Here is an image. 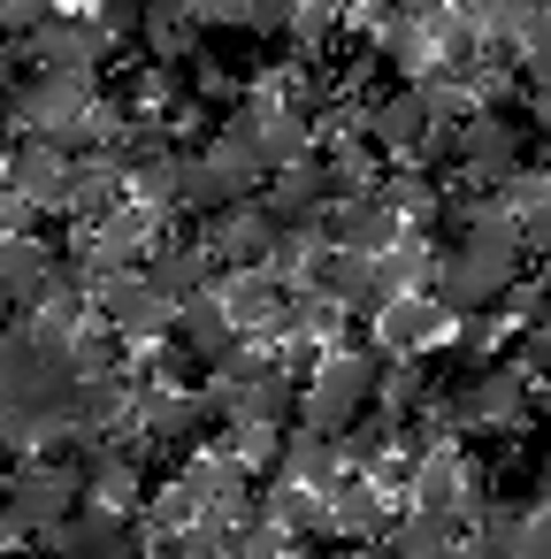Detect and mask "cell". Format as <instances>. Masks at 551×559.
<instances>
[{"label": "cell", "instance_id": "484cf974", "mask_svg": "<svg viewBox=\"0 0 551 559\" xmlns=\"http://www.w3.org/2000/svg\"><path fill=\"white\" fill-rule=\"evenodd\" d=\"M307 116L291 108V100H261V162H268V177L276 169H299L307 162Z\"/></svg>", "mask_w": 551, "mask_h": 559}, {"label": "cell", "instance_id": "d4e9b609", "mask_svg": "<svg viewBox=\"0 0 551 559\" xmlns=\"http://www.w3.org/2000/svg\"><path fill=\"white\" fill-rule=\"evenodd\" d=\"M452 544H459V521H444V513H398L391 521V536H383V551L391 559H452Z\"/></svg>", "mask_w": 551, "mask_h": 559}, {"label": "cell", "instance_id": "e0dca14e", "mask_svg": "<svg viewBox=\"0 0 551 559\" xmlns=\"http://www.w3.org/2000/svg\"><path fill=\"white\" fill-rule=\"evenodd\" d=\"M268 483H299V490H337L345 483V437H322V429H291L284 437V460Z\"/></svg>", "mask_w": 551, "mask_h": 559}, {"label": "cell", "instance_id": "9a60e30c", "mask_svg": "<svg viewBox=\"0 0 551 559\" xmlns=\"http://www.w3.org/2000/svg\"><path fill=\"white\" fill-rule=\"evenodd\" d=\"M337 185H330V162H299V169H276L268 177V215H276V230H307L314 215H330L337 200H330Z\"/></svg>", "mask_w": 551, "mask_h": 559}, {"label": "cell", "instance_id": "6da1fadb", "mask_svg": "<svg viewBox=\"0 0 551 559\" xmlns=\"http://www.w3.org/2000/svg\"><path fill=\"white\" fill-rule=\"evenodd\" d=\"M383 345H330L322 368L307 376L299 391V429H322V437H352V414L383 391Z\"/></svg>", "mask_w": 551, "mask_h": 559}, {"label": "cell", "instance_id": "44dd1931", "mask_svg": "<svg viewBox=\"0 0 551 559\" xmlns=\"http://www.w3.org/2000/svg\"><path fill=\"white\" fill-rule=\"evenodd\" d=\"M146 276L184 307V299H200V292H215V246L207 238H169L154 261H146Z\"/></svg>", "mask_w": 551, "mask_h": 559}, {"label": "cell", "instance_id": "4316f807", "mask_svg": "<svg viewBox=\"0 0 551 559\" xmlns=\"http://www.w3.org/2000/svg\"><path fill=\"white\" fill-rule=\"evenodd\" d=\"M475 551L482 559H528V513L513 506V498H490V506H475Z\"/></svg>", "mask_w": 551, "mask_h": 559}, {"label": "cell", "instance_id": "5b68a950", "mask_svg": "<svg viewBox=\"0 0 551 559\" xmlns=\"http://www.w3.org/2000/svg\"><path fill=\"white\" fill-rule=\"evenodd\" d=\"M93 299H100V322H108L116 337H169V330H177V314H184V307H177V299H169L146 269L108 276Z\"/></svg>", "mask_w": 551, "mask_h": 559}, {"label": "cell", "instance_id": "ac0fdd59", "mask_svg": "<svg viewBox=\"0 0 551 559\" xmlns=\"http://www.w3.org/2000/svg\"><path fill=\"white\" fill-rule=\"evenodd\" d=\"M330 536H352V544H383L391 536V498L375 475H345L330 490Z\"/></svg>", "mask_w": 551, "mask_h": 559}, {"label": "cell", "instance_id": "277c9868", "mask_svg": "<svg viewBox=\"0 0 551 559\" xmlns=\"http://www.w3.org/2000/svg\"><path fill=\"white\" fill-rule=\"evenodd\" d=\"M505 292H513V261L505 253H475V246H452V253H436V299H444V314H490V307H505Z\"/></svg>", "mask_w": 551, "mask_h": 559}, {"label": "cell", "instance_id": "4dcf8cb0", "mask_svg": "<svg viewBox=\"0 0 551 559\" xmlns=\"http://www.w3.org/2000/svg\"><path fill=\"white\" fill-rule=\"evenodd\" d=\"M498 314H505V322H520V330H543V322H551V284H513Z\"/></svg>", "mask_w": 551, "mask_h": 559}, {"label": "cell", "instance_id": "8992f818", "mask_svg": "<svg viewBox=\"0 0 551 559\" xmlns=\"http://www.w3.org/2000/svg\"><path fill=\"white\" fill-rule=\"evenodd\" d=\"M215 299L230 307L238 337H291V292H284L268 269H230V276H215Z\"/></svg>", "mask_w": 551, "mask_h": 559}, {"label": "cell", "instance_id": "1f68e13d", "mask_svg": "<svg viewBox=\"0 0 551 559\" xmlns=\"http://www.w3.org/2000/svg\"><path fill=\"white\" fill-rule=\"evenodd\" d=\"M245 32H261V39H299V0H245Z\"/></svg>", "mask_w": 551, "mask_h": 559}, {"label": "cell", "instance_id": "7c38bea8", "mask_svg": "<svg viewBox=\"0 0 551 559\" xmlns=\"http://www.w3.org/2000/svg\"><path fill=\"white\" fill-rule=\"evenodd\" d=\"M9 185H16L32 207H70L77 162H70V146H55V139H24V146L9 154Z\"/></svg>", "mask_w": 551, "mask_h": 559}, {"label": "cell", "instance_id": "ba28073f", "mask_svg": "<svg viewBox=\"0 0 551 559\" xmlns=\"http://www.w3.org/2000/svg\"><path fill=\"white\" fill-rule=\"evenodd\" d=\"M459 169H467V185H513L520 177V116L513 108H490V116H475L467 123V139H459Z\"/></svg>", "mask_w": 551, "mask_h": 559}, {"label": "cell", "instance_id": "d6a6232c", "mask_svg": "<svg viewBox=\"0 0 551 559\" xmlns=\"http://www.w3.org/2000/svg\"><path fill=\"white\" fill-rule=\"evenodd\" d=\"M55 24V0H0V32L9 39H39Z\"/></svg>", "mask_w": 551, "mask_h": 559}, {"label": "cell", "instance_id": "5bb4252c", "mask_svg": "<svg viewBox=\"0 0 551 559\" xmlns=\"http://www.w3.org/2000/svg\"><path fill=\"white\" fill-rule=\"evenodd\" d=\"M47 544H55V559H139V528H131V513H108V506H85V513L62 521Z\"/></svg>", "mask_w": 551, "mask_h": 559}, {"label": "cell", "instance_id": "d6986e66", "mask_svg": "<svg viewBox=\"0 0 551 559\" xmlns=\"http://www.w3.org/2000/svg\"><path fill=\"white\" fill-rule=\"evenodd\" d=\"M77 475H85V506L131 513V506L146 498V475H139V460H131V452H116V444H85Z\"/></svg>", "mask_w": 551, "mask_h": 559}, {"label": "cell", "instance_id": "ffe728a7", "mask_svg": "<svg viewBox=\"0 0 551 559\" xmlns=\"http://www.w3.org/2000/svg\"><path fill=\"white\" fill-rule=\"evenodd\" d=\"M47 292H55V261H47V246H39V238H0V299L24 307V314H39Z\"/></svg>", "mask_w": 551, "mask_h": 559}, {"label": "cell", "instance_id": "4fadbf2b", "mask_svg": "<svg viewBox=\"0 0 551 559\" xmlns=\"http://www.w3.org/2000/svg\"><path fill=\"white\" fill-rule=\"evenodd\" d=\"M276 238H284V230H276V215H268L261 200L207 215V246H215V261H230V269H268Z\"/></svg>", "mask_w": 551, "mask_h": 559}, {"label": "cell", "instance_id": "8fae6325", "mask_svg": "<svg viewBox=\"0 0 551 559\" xmlns=\"http://www.w3.org/2000/svg\"><path fill=\"white\" fill-rule=\"evenodd\" d=\"M414 506L444 513V521H467L475 513V467L452 444H421V460H414Z\"/></svg>", "mask_w": 551, "mask_h": 559}, {"label": "cell", "instance_id": "83f0119b", "mask_svg": "<svg viewBox=\"0 0 551 559\" xmlns=\"http://www.w3.org/2000/svg\"><path fill=\"white\" fill-rule=\"evenodd\" d=\"M459 9H475V24H482L490 47H520L551 16V0H459Z\"/></svg>", "mask_w": 551, "mask_h": 559}, {"label": "cell", "instance_id": "603a6c76", "mask_svg": "<svg viewBox=\"0 0 551 559\" xmlns=\"http://www.w3.org/2000/svg\"><path fill=\"white\" fill-rule=\"evenodd\" d=\"M322 299L337 314H383V269H375V253H330Z\"/></svg>", "mask_w": 551, "mask_h": 559}, {"label": "cell", "instance_id": "f546056e", "mask_svg": "<svg viewBox=\"0 0 551 559\" xmlns=\"http://www.w3.org/2000/svg\"><path fill=\"white\" fill-rule=\"evenodd\" d=\"M192 32H200V16H192V0H146V24H139L146 55L177 62V55H192Z\"/></svg>", "mask_w": 551, "mask_h": 559}, {"label": "cell", "instance_id": "f1b7e54d", "mask_svg": "<svg viewBox=\"0 0 551 559\" xmlns=\"http://www.w3.org/2000/svg\"><path fill=\"white\" fill-rule=\"evenodd\" d=\"M498 200L520 215V238H528L536 253H551V177H543V169H520Z\"/></svg>", "mask_w": 551, "mask_h": 559}, {"label": "cell", "instance_id": "9c48e42d", "mask_svg": "<svg viewBox=\"0 0 551 559\" xmlns=\"http://www.w3.org/2000/svg\"><path fill=\"white\" fill-rule=\"evenodd\" d=\"M32 47V62L47 70V78H85L93 62H108V47H116V32L100 24V16H55L39 39H24Z\"/></svg>", "mask_w": 551, "mask_h": 559}, {"label": "cell", "instance_id": "7402d4cb", "mask_svg": "<svg viewBox=\"0 0 551 559\" xmlns=\"http://www.w3.org/2000/svg\"><path fill=\"white\" fill-rule=\"evenodd\" d=\"M177 345L192 353V360H238V322H230V307L215 299V292H200V299H184V314H177Z\"/></svg>", "mask_w": 551, "mask_h": 559}, {"label": "cell", "instance_id": "3957f363", "mask_svg": "<svg viewBox=\"0 0 551 559\" xmlns=\"http://www.w3.org/2000/svg\"><path fill=\"white\" fill-rule=\"evenodd\" d=\"M93 116H100V100L85 78H32L16 93V123L32 139H55V146H77V139L93 146Z\"/></svg>", "mask_w": 551, "mask_h": 559}, {"label": "cell", "instance_id": "d590c367", "mask_svg": "<svg viewBox=\"0 0 551 559\" xmlns=\"http://www.w3.org/2000/svg\"><path fill=\"white\" fill-rule=\"evenodd\" d=\"M345 16V0H299V39H322Z\"/></svg>", "mask_w": 551, "mask_h": 559}, {"label": "cell", "instance_id": "8d00e7d4", "mask_svg": "<svg viewBox=\"0 0 551 559\" xmlns=\"http://www.w3.org/2000/svg\"><path fill=\"white\" fill-rule=\"evenodd\" d=\"M528 559H551V506L528 513Z\"/></svg>", "mask_w": 551, "mask_h": 559}, {"label": "cell", "instance_id": "52a82bcc", "mask_svg": "<svg viewBox=\"0 0 551 559\" xmlns=\"http://www.w3.org/2000/svg\"><path fill=\"white\" fill-rule=\"evenodd\" d=\"M520 406H528L520 368H475V376L444 399L436 421H452V429H505V421H520Z\"/></svg>", "mask_w": 551, "mask_h": 559}, {"label": "cell", "instance_id": "f35d334b", "mask_svg": "<svg viewBox=\"0 0 551 559\" xmlns=\"http://www.w3.org/2000/svg\"><path fill=\"white\" fill-rule=\"evenodd\" d=\"M536 490H543V506H551V452L536 460Z\"/></svg>", "mask_w": 551, "mask_h": 559}, {"label": "cell", "instance_id": "2e32d148", "mask_svg": "<svg viewBox=\"0 0 551 559\" xmlns=\"http://www.w3.org/2000/svg\"><path fill=\"white\" fill-rule=\"evenodd\" d=\"M444 299L436 292H406V299H383V314H375V345L398 360V353H421V345H436L444 337Z\"/></svg>", "mask_w": 551, "mask_h": 559}, {"label": "cell", "instance_id": "30bf717a", "mask_svg": "<svg viewBox=\"0 0 551 559\" xmlns=\"http://www.w3.org/2000/svg\"><path fill=\"white\" fill-rule=\"evenodd\" d=\"M322 238L337 246V253H391L398 238H406V223H398V207L383 200V192H368V200H337L330 215H322Z\"/></svg>", "mask_w": 551, "mask_h": 559}, {"label": "cell", "instance_id": "7a4b0ae2", "mask_svg": "<svg viewBox=\"0 0 551 559\" xmlns=\"http://www.w3.org/2000/svg\"><path fill=\"white\" fill-rule=\"evenodd\" d=\"M77 498H85V475H77V467H55V460L16 467V483H9V521H0V544H9L16 528L55 536L62 521H77Z\"/></svg>", "mask_w": 551, "mask_h": 559}, {"label": "cell", "instance_id": "74e56055", "mask_svg": "<svg viewBox=\"0 0 551 559\" xmlns=\"http://www.w3.org/2000/svg\"><path fill=\"white\" fill-rule=\"evenodd\" d=\"M0 154H16V108L0 100Z\"/></svg>", "mask_w": 551, "mask_h": 559}, {"label": "cell", "instance_id": "836d02e7", "mask_svg": "<svg viewBox=\"0 0 551 559\" xmlns=\"http://www.w3.org/2000/svg\"><path fill=\"white\" fill-rule=\"evenodd\" d=\"M383 200L398 207V223H406V215H436V185H429V177H391Z\"/></svg>", "mask_w": 551, "mask_h": 559}, {"label": "cell", "instance_id": "ab89813d", "mask_svg": "<svg viewBox=\"0 0 551 559\" xmlns=\"http://www.w3.org/2000/svg\"><path fill=\"white\" fill-rule=\"evenodd\" d=\"M0 559H9V551H0Z\"/></svg>", "mask_w": 551, "mask_h": 559}, {"label": "cell", "instance_id": "e575fe53", "mask_svg": "<svg viewBox=\"0 0 551 559\" xmlns=\"http://www.w3.org/2000/svg\"><path fill=\"white\" fill-rule=\"evenodd\" d=\"M520 62H528V78H543V85H551V16L520 39Z\"/></svg>", "mask_w": 551, "mask_h": 559}, {"label": "cell", "instance_id": "cb8c5ba5", "mask_svg": "<svg viewBox=\"0 0 551 559\" xmlns=\"http://www.w3.org/2000/svg\"><path fill=\"white\" fill-rule=\"evenodd\" d=\"M429 131H436V108H429V93H421V85H406V93L375 100V116H368V139H375V146H421Z\"/></svg>", "mask_w": 551, "mask_h": 559}]
</instances>
